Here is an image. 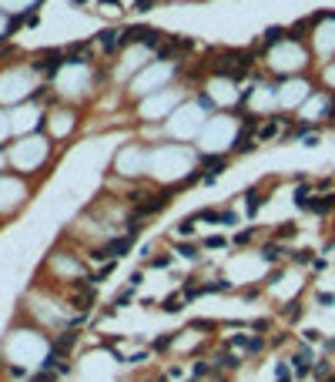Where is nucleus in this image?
I'll return each mask as SVG.
<instances>
[{"label":"nucleus","instance_id":"f257e3e1","mask_svg":"<svg viewBox=\"0 0 335 382\" xmlns=\"http://www.w3.org/2000/svg\"><path fill=\"white\" fill-rule=\"evenodd\" d=\"M168 198H171V191H161V195H151V198H144L141 205H137V211H134V215H141V218H148V215H158L161 208L168 205Z\"/></svg>","mask_w":335,"mask_h":382},{"label":"nucleus","instance_id":"f03ea898","mask_svg":"<svg viewBox=\"0 0 335 382\" xmlns=\"http://www.w3.org/2000/svg\"><path fill=\"white\" fill-rule=\"evenodd\" d=\"M61 61H64V54H61V50H44V54L37 57V64H34V67H37V71L44 67L47 74H54L57 67H61Z\"/></svg>","mask_w":335,"mask_h":382},{"label":"nucleus","instance_id":"7ed1b4c3","mask_svg":"<svg viewBox=\"0 0 335 382\" xmlns=\"http://www.w3.org/2000/svg\"><path fill=\"white\" fill-rule=\"evenodd\" d=\"M312 352L309 349H298L295 356H292V369H295V375H309L312 372V366H315V362H312Z\"/></svg>","mask_w":335,"mask_h":382},{"label":"nucleus","instance_id":"20e7f679","mask_svg":"<svg viewBox=\"0 0 335 382\" xmlns=\"http://www.w3.org/2000/svg\"><path fill=\"white\" fill-rule=\"evenodd\" d=\"M74 342H77V332H64V335H57L54 339V356H64V352H71L74 349Z\"/></svg>","mask_w":335,"mask_h":382},{"label":"nucleus","instance_id":"39448f33","mask_svg":"<svg viewBox=\"0 0 335 382\" xmlns=\"http://www.w3.org/2000/svg\"><path fill=\"white\" fill-rule=\"evenodd\" d=\"M107 258H121V255H128V248H131V238L124 235V238H114V241H107Z\"/></svg>","mask_w":335,"mask_h":382},{"label":"nucleus","instance_id":"423d86ee","mask_svg":"<svg viewBox=\"0 0 335 382\" xmlns=\"http://www.w3.org/2000/svg\"><path fill=\"white\" fill-rule=\"evenodd\" d=\"M285 255H288V248L278 245V241H268V245L262 248V258H265V262H278V258H285Z\"/></svg>","mask_w":335,"mask_h":382},{"label":"nucleus","instance_id":"0eeeda50","mask_svg":"<svg viewBox=\"0 0 335 382\" xmlns=\"http://www.w3.org/2000/svg\"><path fill=\"white\" fill-rule=\"evenodd\" d=\"M225 165H228V161H225L221 154H201V168H211V171H208V175H211V178H215V175H218V171H221Z\"/></svg>","mask_w":335,"mask_h":382},{"label":"nucleus","instance_id":"6e6552de","mask_svg":"<svg viewBox=\"0 0 335 382\" xmlns=\"http://www.w3.org/2000/svg\"><path fill=\"white\" fill-rule=\"evenodd\" d=\"M94 302H97V292L91 288V292H80L77 298H74V309H77V312H91V309H94Z\"/></svg>","mask_w":335,"mask_h":382},{"label":"nucleus","instance_id":"1a4fd4ad","mask_svg":"<svg viewBox=\"0 0 335 382\" xmlns=\"http://www.w3.org/2000/svg\"><path fill=\"white\" fill-rule=\"evenodd\" d=\"M312 211H315V215H328V211H335V195H319L315 205H312Z\"/></svg>","mask_w":335,"mask_h":382},{"label":"nucleus","instance_id":"9d476101","mask_svg":"<svg viewBox=\"0 0 335 382\" xmlns=\"http://www.w3.org/2000/svg\"><path fill=\"white\" fill-rule=\"evenodd\" d=\"M118 37H124V34H118V31H104V34H101V47L107 50V54H114V50H118V44H124V40H118Z\"/></svg>","mask_w":335,"mask_h":382},{"label":"nucleus","instance_id":"9b49d317","mask_svg":"<svg viewBox=\"0 0 335 382\" xmlns=\"http://www.w3.org/2000/svg\"><path fill=\"white\" fill-rule=\"evenodd\" d=\"M295 205L302 208V211H312V205H315V198L309 195V188H305V184H298V188H295Z\"/></svg>","mask_w":335,"mask_h":382},{"label":"nucleus","instance_id":"f8f14e48","mask_svg":"<svg viewBox=\"0 0 335 382\" xmlns=\"http://www.w3.org/2000/svg\"><path fill=\"white\" fill-rule=\"evenodd\" d=\"M215 366L218 369H238V359L228 356V349H221V352H215Z\"/></svg>","mask_w":335,"mask_h":382},{"label":"nucleus","instance_id":"ddd939ff","mask_svg":"<svg viewBox=\"0 0 335 382\" xmlns=\"http://www.w3.org/2000/svg\"><path fill=\"white\" fill-rule=\"evenodd\" d=\"M285 37H292L285 27H268V34H265V47H271V44H278V40H285Z\"/></svg>","mask_w":335,"mask_h":382},{"label":"nucleus","instance_id":"4468645a","mask_svg":"<svg viewBox=\"0 0 335 382\" xmlns=\"http://www.w3.org/2000/svg\"><path fill=\"white\" fill-rule=\"evenodd\" d=\"M312 375H315V379H328V375H332V362H328V359H319V362H315V366H312Z\"/></svg>","mask_w":335,"mask_h":382},{"label":"nucleus","instance_id":"2eb2a0df","mask_svg":"<svg viewBox=\"0 0 335 382\" xmlns=\"http://www.w3.org/2000/svg\"><path fill=\"white\" fill-rule=\"evenodd\" d=\"M245 198H248V215L255 218V211H258V208H262V205H265V198H262V191H255V188H252V191H248V195H245Z\"/></svg>","mask_w":335,"mask_h":382},{"label":"nucleus","instance_id":"dca6fc26","mask_svg":"<svg viewBox=\"0 0 335 382\" xmlns=\"http://www.w3.org/2000/svg\"><path fill=\"white\" fill-rule=\"evenodd\" d=\"M295 225H292V222H285V225H278V228H275V238H278V241H285V238H295Z\"/></svg>","mask_w":335,"mask_h":382},{"label":"nucleus","instance_id":"f3484780","mask_svg":"<svg viewBox=\"0 0 335 382\" xmlns=\"http://www.w3.org/2000/svg\"><path fill=\"white\" fill-rule=\"evenodd\" d=\"M161 309H164V312H181V309H184L181 295H168L164 302H161Z\"/></svg>","mask_w":335,"mask_h":382},{"label":"nucleus","instance_id":"a211bd4d","mask_svg":"<svg viewBox=\"0 0 335 382\" xmlns=\"http://www.w3.org/2000/svg\"><path fill=\"white\" fill-rule=\"evenodd\" d=\"M275 131H278V121H268V124L258 127V138H262V141H268V138H275Z\"/></svg>","mask_w":335,"mask_h":382},{"label":"nucleus","instance_id":"6ab92c4d","mask_svg":"<svg viewBox=\"0 0 335 382\" xmlns=\"http://www.w3.org/2000/svg\"><path fill=\"white\" fill-rule=\"evenodd\" d=\"M275 382H292V369H288L285 362H278V366H275Z\"/></svg>","mask_w":335,"mask_h":382},{"label":"nucleus","instance_id":"aec40b11","mask_svg":"<svg viewBox=\"0 0 335 382\" xmlns=\"http://www.w3.org/2000/svg\"><path fill=\"white\" fill-rule=\"evenodd\" d=\"M141 225H144L141 215H131V222H128V238H134L137 231H141Z\"/></svg>","mask_w":335,"mask_h":382},{"label":"nucleus","instance_id":"412c9836","mask_svg":"<svg viewBox=\"0 0 335 382\" xmlns=\"http://www.w3.org/2000/svg\"><path fill=\"white\" fill-rule=\"evenodd\" d=\"M194 222H198V218H184V222L181 225H178V235H184V238H188V235H191V231H194Z\"/></svg>","mask_w":335,"mask_h":382},{"label":"nucleus","instance_id":"4be33fe9","mask_svg":"<svg viewBox=\"0 0 335 382\" xmlns=\"http://www.w3.org/2000/svg\"><path fill=\"white\" fill-rule=\"evenodd\" d=\"M235 148H238V151H252V148H255V144H252V134H248V131H241V134H238V144H235Z\"/></svg>","mask_w":335,"mask_h":382},{"label":"nucleus","instance_id":"5701e85b","mask_svg":"<svg viewBox=\"0 0 335 382\" xmlns=\"http://www.w3.org/2000/svg\"><path fill=\"white\" fill-rule=\"evenodd\" d=\"M201 245H205V248H225V245H228V241H225L221 235H208V238L201 241Z\"/></svg>","mask_w":335,"mask_h":382},{"label":"nucleus","instance_id":"b1692460","mask_svg":"<svg viewBox=\"0 0 335 382\" xmlns=\"http://www.w3.org/2000/svg\"><path fill=\"white\" fill-rule=\"evenodd\" d=\"M191 329H198V332H211V329H215V322H211V318H194Z\"/></svg>","mask_w":335,"mask_h":382},{"label":"nucleus","instance_id":"393cba45","mask_svg":"<svg viewBox=\"0 0 335 382\" xmlns=\"http://www.w3.org/2000/svg\"><path fill=\"white\" fill-rule=\"evenodd\" d=\"M245 349H248V356H255V352H262V349H265V339H258V335H255V339H248Z\"/></svg>","mask_w":335,"mask_h":382},{"label":"nucleus","instance_id":"a878e982","mask_svg":"<svg viewBox=\"0 0 335 382\" xmlns=\"http://www.w3.org/2000/svg\"><path fill=\"white\" fill-rule=\"evenodd\" d=\"M175 252H181L184 258H198V248H194V245H188V241H181V245H178Z\"/></svg>","mask_w":335,"mask_h":382},{"label":"nucleus","instance_id":"bb28decb","mask_svg":"<svg viewBox=\"0 0 335 382\" xmlns=\"http://www.w3.org/2000/svg\"><path fill=\"white\" fill-rule=\"evenodd\" d=\"M252 238H255V231H252V228H245V231H238V235H235V245H248Z\"/></svg>","mask_w":335,"mask_h":382},{"label":"nucleus","instance_id":"cd10ccee","mask_svg":"<svg viewBox=\"0 0 335 382\" xmlns=\"http://www.w3.org/2000/svg\"><path fill=\"white\" fill-rule=\"evenodd\" d=\"M298 315H302V302H292V305L285 309V318H292V322H295Z\"/></svg>","mask_w":335,"mask_h":382},{"label":"nucleus","instance_id":"c85d7f7f","mask_svg":"<svg viewBox=\"0 0 335 382\" xmlns=\"http://www.w3.org/2000/svg\"><path fill=\"white\" fill-rule=\"evenodd\" d=\"M194 218H201V222H221V211H211V208H208V211H201V215H194Z\"/></svg>","mask_w":335,"mask_h":382},{"label":"nucleus","instance_id":"c756f323","mask_svg":"<svg viewBox=\"0 0 335 382\" xmlns=\"http://www.w3.org/2000/svg\"><path fill=\"white\" fill-rule=\"evenodd\" d=\"M158 40H161V34H158V31H148V37H144L141 44H144V47H158Z\"/></svg>","mask_w":335,"mask_h":382},{"label":"nucleus","instance_id":"7c9ffc66","mask_svg":"<svg viewBox=\"0 0 335 382\" xmlns=\"http://www.w3.org/2000/svg\"><path fill=\"white\" fill-rule=\"evenodd\" d=\"M88 258H91V262H107V248H94Z\"/></svg>","mask_w":335,"mask_h":382},{"label":"nucleus","instance_id":"2f4dec72","mask_svg":"<svg viewBox=\"0 0 335 382\" xmlns=\"http://www.w3.org/2000/svg\"><path fill=\"white\" fill-rule=\"evenodd\" d=\"M208 372H211V366H208V362H194V375H198V379H205Z\"/></svg>","mask_w":335,"mask_h":382},{"label":"nucleus","instance_id":"473e14b6","mask_svg":"<svg viewBox=\"0 0 335 382\" xmlns=\"http://www.w3.org/2000/svg\"><path fill=\"white\" fill-rule=\"evenodd\" d=\"M24 20H27V17H10V20H7V34H14L17 27L24 24Z\"/></svg>","mask_w":335,"mask_h":382},{"label":"nucleus","instance_id":"72a5a7b5","mask_svg":"<svg viewBox=\"0 0 335 382\" xmlns=\"http://www.w3.org/2000/svg\"><path fill=\"white\" fill-rule=\"evenodd\" d=\"M168 345H171V335H161V339H154V349H158V352H164Z\"/></svg>","mask_w":335,"mask_h":382},{"label":"nucleus","instance_id":"f704fd0d","mask_svg":"<svg viewBox=\"0 0 335 382\" xmlns=\"http://www.w3.org/2000/svg\"><path fill=\"white\" fill-rule=\"evenodd\" d=\"M292 258H295L298 265H309V262H312V252H295V255H292Z\"/></svg>","mask_w":335,"mask_h":382},{"label":"nucleus","instance_id":"c9c22d12","mask_svg":"<svg viewBox=\"0 0 335 382\" xmlns=\"http://www.w3.org/2000/svg\"><path fill=\"white\" fill-rule=\"evenodd\" d=\"M315 298H319V305H332V302H335V295H332V292H319Z\"/></svg>","mask_w":335,"mask_h":382},{"label":"nucleus","instance_id":"e433bc0d","mask_svg":"<svg viewBox=\"0 0 335 382\" xmlns=\"http://www.w3.org/2000/svg\"><path fill=\"white\" fill-rule=\"evenodd\" d=\"M238 222V215H235V211H221V225H235Z\"/></svg>","mask_w":335,"mask_h":382},{"label":"nucleus","instance_id":"4c0bfd02","mask_svg":"<svg viewBox=\"0 0 335 382\" xmlns=\"http://www.w3.org/2000/svg\"><path fill=\"white\" fill-rule=\"evenodd\" d=\"M107 275H111V265H104V268L97 271V275H91V279H94V282H104V279H107Z\"/></svg>","mask_w":335,"mask_h":382},{"label":"nucleus","instance_id":"58836bf2","mask_svg":"<svg viewBox=\"0 0 335 382\" xmlns=\"http://www.w3.org/2000/svg\"><path fill=\"white\" fill-rule=\"evenodd\" d=\"M268 325H271L268 318H258V322H252V329H255V332H265V329H268Z\"/></svg>","mask_w":335,"mask_h":382},{"label":"nucleus","instance_id":"ea45409f","mask_svg":"<svg viewBox=\"0 0 335 382\" xmlns=\"http://www.w3.org/2000/svg\"><path fill=\"white\" fill-rule=\"evenodd\" d=\"M31 382H54V375H50V372H37Z\"/></svg>","mask_w":335,"mask_h":382},{"label":"nucleus","instance_id":"a19ab883","mask_svg":"<svg viewBox=\"0 0 335 382\" xmlns=\"http://www.w3.org/2000/svg\"><path fill=\"white\" fill-rule=\"evenodd\" d=\"M128 302H131V292H121L118 298H114V305H128Z\"/></svg>","mask_w":335,"mask_h":382},{"label":"nucleus","instance_id":"79ce46f5","mask_svg":"<svg viewBox=\"0 0 335 382\" xmlns=\"http://www.w3.org/2000/svg\"><path fill=\"white\" fill-rule=\"evenodd\" d=\"M144 359H148V352H134V356H131L128 362H131V366H137V362H144Z\"/></svg>","mask_w":335,"mask_h":382},{"label":"nucleus","instance_id":"37998d69","mask_svg":"<svg viewBox=\"0 0 335 382\" xmlns=\"http://www.w3.org/2000/svg\"><path fill=\"white\" fill-rule=\"evenodd\" d=\"M158 0H137V10H148V7H154Z\"/></svg>","mask_w":335,"mask_h":382},{"label":"nucleus","instance_id":"c03bdc74","mask_svg":"<svg viewBox=\"0 0 335 382\" xmlns=\"http://www.w3.org/2000/svg\"><path fill=\"white\" fill-rule=\"evenodd\" d=\"M322 382H335V375H328V379H322Z\"/></svg>","mask_w":335,"mask_h":382},{"label":"nucleus","instance_id":"a18cd8bd","mask_svg":"<svg viewBox=\"0 0 335 382\" xmlns=\"http://www.w3.org/2000/svg\"><path fill=\"white\" fill-rule=\"evenodd\" d=\"M191 382H194V379H191Z\"/></svg>","mask_w":335,"mask_h":382}]
</instances>
